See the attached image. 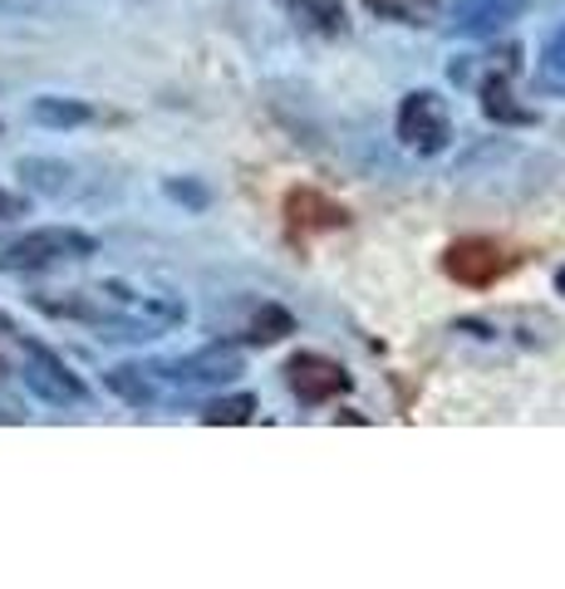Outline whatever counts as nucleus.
Returning <instances> with one entry per match:
<instances>
[{
	"instance_id": "423d86ee",
	"label": "nucleus",
	"mask_w": 565,
	"mask_h": 589,
	"mask_svg": "<svg viewBox=\"0 0 565 589\" xmlns=\"http://www.w3.org/2000/svg\"><path fill=\"white\" fill-rule=\"evenodd\" d=\"M443 270H448V280H458V286L487 290L512 270V260H506V251L496 241H487V236H462V241H452L443 251Z\"/></svg>"
},
{
	"instance_id": "ddd939ff",
	"label": "nucleus",
	"mask_w": 565,
	"mask_h": 589,
	"mask_svg": "<svg viewBox=\"0 0 565 589\" xmlns=\"http://www.w3.org/2000/svg\"><path fill=\"white\" fill-rule=\"evenodd\" d=\"M30 118H35L40 128H84V123H94V108L70 94H40L35 104H30Z\"/></svg>"
},
{
	"instance_id": "412c9836",
	"label": "nucleus",
	"mask_w": 565,
	"mask_h": 589,
	"mask_svg": "<svg viewBox=\"0 0 565 589\" xmlns=\"http://www.w3.org/2000/svg\"><path fill=\"white\" fill-rule=\"evenodd\" d=\"M556 290H561V294H565V266H561V270H556Z\"/></svg>"
},
{
	"instance_id": "a211bd4d",
	"label": "nucleus",
	"mask_w": 565,
	"mask_h": 589,
	"mask_svg": "<svg viewBox=\"0 0 565 589\" xmlns=\"http://www.w3.org/2000/svg\"><path fill=\"white\" fill-rule=\"evenodd\" d=\"M541 70H546L551 79H565V25L546 40V50H541Z\"/></svg>"
},
{
	"instance_id": "4be33fe9",
	"label": "nucleus",
	"mask_w": 565,
	"mask_h": 589,
	"mask_svg": "<svg viewBox=\"0 0 565 589\" xmlns=\"http://www.w3.org/2000/svg\"><path fill=\"white\" fill-rule=\"evenodd\" d=\"M0 369H6V354H0Z\"/></svg>"
},
{
	"instance_id": "f03ea898",
	"label": "nucleus",
	"mask_w": 565,
	"mask_h": 589,
	"mask_svg": "<svg viewBox=\"0 0 565 589\" xmlns=\"http://www.w3.org/2000/svg\"><path fill=\"white\" fill-rule=\"evenodd\" d=\"M163 383V393H222L242 379V349L236 344H207L197 354H183V359H163V364H148Z\"/></svg>"
},
{
	"instance_id": "7ed1b4c3",
	"label": "nucleus",
	"mask_w": 565,
	"mask_h": 589,
	"mask_svg": "<svg viewBox=\"0 0 565 589\" xmlns=\"http://www.w3.org/2000/svg\"><path fill=\"white\" fill-rule=\"evenodd\" d=\"M399 143L413 157H438L452 143V108L438 89H413L399 104Z\"/></svg>"
},
{
	"instance_id": "20e7f679",
	"label": "nucleus",
	"mask_w": 565,
	"mask_h": 589,
	"mask_svg": "<svg viewBox=\"0 0 565 589\" xmlns=\"http://www.w3.org/2000/svg\"><path fill=\"white\" fill-rule=\"evenodd\" d=\"M16 339H20V354H25V389L35 399H44L50 407H79L89 399L84 379L60 354H50L40 339H25V334H16Z\"/></svg>"
},
{
	"instance_id": "9b49d317",
	"label": "nucleus",
	"mask_w": 565,
	"mask_h": 589,
	"mask_svg": "<svg viewBox=\"0 0 565 589\" xmlns=\"http://www.w3.org/2000/svg\"><path fill=\"white\" fill-rule=\"evenodd\" d=\"M290 16H296L300 30H310V35H325V40H339L349 30L345 0H290Z\"/></svg>"
},
{
	"instance_id": "6ab92c4d",
	"label": "nucleus",
	"mask_w": 565,
	"mask_h": 589,
	"mask_svg": "<svg viewBox=\"0 0 565 589\" xmlns=\"http://www.w3.org/2000/svg\"><path fill=\"white\" fill-rule=\"evenodd\" d=\"M30 211V202L20 197V192H10V187H0V226L6 221H20Z\"/></svg>"
},
{
	"instance_id": "aec40b11",
	"label": "nucleus",
	"mask_w": 565,
	"mask_h": 589,
	"mask_svg": "<svg viewBox=\"0 0 565 589\" xmlns=\"http://www.w3.org/2000/svg\"><path fill=\"white\" fill-rule=\"evenodd\" d=\"M0 334H16V324H10V314H0Z\"/></svg>"
},
{
	"instance_id": "2eb2a0df",
	"label": "nucleus",
	"mask_w": 565,
	"mask_h": 589,
	"mask_svg": "<svg viewBox=\"0 0 565 589\" xmlns=\"http://www.w3.org/2000/svg\"><path fill=\"white\" fill-rule=\"evenodd\" d=\"M202 423L207 427H242V423H251L256 417V393H217V399H207L202 403Z\"/></svg>"
},
{
	"instance_id": "39448f33",
	"label": "nucleus",
	"mask_w": 565,
	"mask_h": 589,
	"mask_svg": "<svg viewBox=\"0 0 565 589\" xmlns=\"http://www.w3.org/2000/svg\"><path fill=\"white\" fill-rule=\"evenodd\" d=\"M280 373H286V389L310 407H320V403H330V399H339V393L355 389L349 369L339 364V359L320 354V349H300V354H290Z\"/></svg>"
},
{
	"instance_id": "9d476101",
	"label": "nucleus",
	"mask_w": 565,
	"mask_h": 589,
	"mask_svg": "<svg viewBox=\"0 0 565 589\" xmlns=\"http://www.w3.org/2000/svg\"><path fill=\"white\" fill-rule=\"evenodd\" d=\"M104 383H109L113 399H123L129 407H157L167 399L163 383H157V373L148 364H119V369L104 373Z\"/></svg>"
},
{
	"instance_id": "f257e3e1",
	"label": "nucleus",
	"mask_w": 565,
	"mask_h": 589,
	"mask_svg": "<svg viewBox=\"0 0 565 589\" xmlns=\"http://www.w3.org/2000/svg\"><path fill=\"white\" fill-rule=\"evenodd\" d=\"M99 251V241L79 226H35L20 231L10 241H0V270H54V266H74Z\"/></svg>"
},
{
	"instance_id": "1a4fd4ad",
	"label": "nucleus",
	"mask_w": 565,
	"mask_h": 589,
	"mask_svg": "<svg viewBox=\"0 0 565 589\" xmlns=\"http://www.w3.org/2000/svg\"><path fill=\"white\" fill-rule=\"evenodd\" d=\"M516 54H522V50H512V54H506V64H492V74L482 79V113H487L492 123H536V113L522 108V104H516V94H512Z\"/></svg>"
},
{
	"instance_id": "f8f14e48",
	"label": "nucleus",
	"mask_w": 565,
	"mask_h": 589,
	"mask_svg": "<svg viewBox=\"0 0 565 589\" xmlns=\"http://www.w3.org/2000/svg\"><path fill=\"white\" fill-rule=\"evenodd\" d=\"M286 334H296V314L280 310V304H270V300L256 304V310L246 314V324H242V344H256V349L280 344Z\"/></svg>"
},
{
	"instance_id": "f3484780",
	"label": "nucleus",
	"mask_w": 565,
	"mask_h": 589,
	"mask_svg": "<svg viewBox=\"0 0 565 589\" xmlns=\"http://www.w3.org/2000/svg\"><path fill=\"white\" fill-rule=\"evenodd\" d=\"M163 192H167V197H173V202H183L187 211H202V207H207V202H212V192L202 187L197 177H167V183H163Z\"/></svg>"
},
{
	"instance_id": "4468645a",
	"label": "nucleus",
	"mask_w": 565,
	"mask_h": 589,
	"mask_svg": "<svg viewBox=\"0 0 565 589\" xmlns=\"http://www.w3.org/2000/svg\"><path fill=\"white\" fill-rule=\"evenodd\" d=\"M369 16L389 20V25H409V30H423L438 20V10H443V0H364Z\"/></svg>"
},
{
	"instance_id": "dca6fc26",
	"label": "nucleus",
	"mask_w": 565,
	"mask_h": 589,
	"mask_svg": "<svg viewBox=\"0 0 565 589\" xmlns=\"http://www.w3.org/2000/svg\"><path fill=\"white\" fill-rule=\"evenodd\" d=\"M20 177H25L30 192L40 197H64L70 192V167L60 157H20Z\"/></svg>"
},
{
	"instance_id": "0eeeda50",
	"label": "nucleus",
	"mask_w": 565,
	"mask_h": 589,
	"mask_svg": "<svg viewBox=\"0 0 565 589\" xmlns=\"http://www.w3.org/2000/svg\"><path fill=\"white\" fill-rule=\"evenodd\" d=\"M531 10V0H452L448 30L462 40H492L506 25H516Z\"/></svg>"
},
{
	"instance_id": "6e6552de",
	"label": "nucleus",
	"mask_w": 565,
	"mask_h": 589,
	"mask_svg": "<svg viewBox=\"0 0 565 589\" xmlns=\"http://www.w3.org/2000/svg\"><path fill=\"white\" fill-rule=\"evenodd\" d=\"M286 226L296 236H320V231L349 226V211L325 197V192H315V187H290L286 192Z\"/></svg>"
}]
</instances>
